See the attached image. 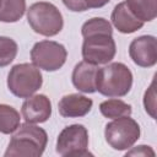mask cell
<instances>
[{
    "mask_svg": "<svg viewBox=\"0 0 157 157\" xmlns=\"http://www.w3.org/2000/svg\"><path fill=\"white\" fill-rule=\"evenodd\" d=\"M47 131L43 128L26 121L25 124H20L12 135L4 156L39 157L43 155L47 147Z\"/></svg>",
    "mask_w": 157,
    "mask_h": 157,
    "instance_id": "1",
    "label": "cell"
},
{
    "mask_svg": "<svg viewBox=\"0 0 157 157\" xmlns=\"http://www.w3.org/2000/svg\"><path fill=\"white\" fill-rule=\"evenodd\" d=\"M132 87V72L123 63H108L98 67L96 91L110 98L126 96Z\"/></svg>",
    "mask_w": 157,
    "mask_h": 157,
    "instance_id": "2",
    "label": "cell"
},
{
    "mask_svg": "<svg viewBox=\"0 0 157 157\" xmlns=\"http://www.w3.org/2000/svg\"><path fill=\"white\" fill-rule=\"evenodd\" d=\"M27 21L36 33L44 37L56 36L64 27L61 12L54 4L47 1L32 4L27 10Z\"/></svg>",
    "mask_w": 157,
    "mask_h": 157,
    "instance_id": "3",
    "label": "cell"
},
{
    "mask_svg": "<svg viewBox=\"0 0 157 157\" xmlns=\"http://www.w3.org/2000/svg\"><path fill=\"white\" fill-rule=\"evenodd\" d=\"M43 83L40 69L29 63L13 65L7 75V88L18 98H28L34 94Z\"/></svg>",
    "mask_w": 157,
    "mask_h": 157,
    "instance_id": "4",
    "label": "cell"
},
{
    "mask_svg": "<svg viewBox=\"0 0 157 157\" xmlns=\"http://www.w3.org/2000/svg\"><path fill=\"white\" fill-rule=\"evenodd\" d=\"M117 53V44L110 32H96L83 37L82 58L93 65L110 63Z\"/></svg>",
    "mask_w": 157,
    "mask_h": 157,
    "instance_id": "5",
    "label": "cell"
},
{
    "mask_svg": "<svg viewBox=\"0 0 157 157\" xmlns=\"http://www.w3.org/2000/svg\"><path fill=\"white\" fill-rule=\"evenodd\" d=\"M140 125L136 120L128 117H120L109 121L104 128V137L108 145L117 150H129L140 139Z\"/></svg>",
    "mask_w": 157,
    "mask_h": 157,
    "instance_id": "6",
    "label": "cell"
},
{
    "mask_svg": "<svg viewBox=\"0 0 157 157\" xmlns=\"http://www.w3.org/2000/svg\"><path fill=\"white\" fill-rule=\"evenodd\" d=\"M56 153L63 157L92 156L88 151L87 129L82 124H71L65 126L56 139Z\"/></svg>",
    "mask_w": 157,
    "mask_h": 157,
    "instance_id": "7",
    "label": "cell"
},
{
    "mask_svg": "<svg viewBox=\"0 0 157 157\" xmlns=\"http://www.w3.org/2000/svg\"><path fill=\"white\" fill-rule=\"evenodd\" d=\"M67 58L66 48L54 40H40L37 42L31 49V60L40 70L56 71L65 64Z\"/></svg>",
    "mask_w": 157,
    "mask_h": 157,
    "instance_id": "8",
    "label": "cell"
},
{
    "mask_svg": "<svg viewBox=\"0 0 157 157\" xmlns=\"http://www.w3.org/2000/svg\"><path fill=\"white\" fill-rule=\"evenodd\" d=\"M130 59L140 67H152L157 63V39L155 36H140L129 45Z\"/></svg>",
    "mask_w": 157,
    "mask_h": 157,
    "instance_id": "9",
    "label": "cell"
},
{
    "mask_svg": "<svg viewBox=\"0 0 157 157\" xmlns=\"http://www.w3.org/2000/svg\"><path fill=\"white\" fill-rule=\"evenodd\" d=\"M21 114L27 123H44L52 115V102L45 94H32L22 103Z\"/></svg>",
    "mask_w": 157,
    "mask_h": 157,
    "instance_id": "10",
    "label": "cell"
},
{
    "mask_svg": "<svg viewBox=\"0 0 157 157\" xmlns=\"http://www.w3.org/2000/svg\"><path fill=\"white\" fill-rule=\"evenodd\" d=\"M93 101L80 93L64 96L58 103V110L63 118H81L92 109Z\"/></svg>",
    "mask_w": 157,
    "mask_h": 157,
    "instance_id": "11",
    "label": "cell"
},
{
    "mask_svg": "<svg viewBox=\"0 0 157 157\" xmlns=\"http://www.w3.org/2000/svg\"><path fill=\"white\" fill-rule=\"evenodd\" d=\"M98 66L90 64L87 61H80L75 65L71 75L72 85L76 90L83 93L96 92V78H97Z\"/></svg>",
    "mask_w": 157,
    "mask_h": 157,
    "instance_id": "12",
    "label": "cell"
},
{
    "mask_svg": "<svg viewBox=\"0 0 157 157\" xmlns=\"http://www.w3.org/2000/svg\"><path fill=\"white\" fill-rule=\"evenodd\" d=\"M113 26L124 34H130L134 33L144 27V22L137 20L128 9L125 1L119 2L114 6L110 16Z\"/></svg>",
    "mask_w": 157,
    "mask_h": 157,
    "instance_id": "13",
    "label": "cell"
},
{
    "mask_svg": "<svg viewBox=\"0 0 157 157\" xmlns=\"http://www.w3.org/2000/svg\"><path fill=\"white\" fill-rule=\"evenodd\" d=\"M130 12L140 21L151 22L157 16V0H125Z\"/></svg>",
    "mask_w": 157,
    "mask_h": 157,
    "instance_id": "14",
    "label": "cell"
},
{
    "mask_svg": "<svg viewBox=\"0 0 157 157\" xmlns=\"http://www.w3.org/2000/svg\"><path fill=\"white\" fill-rule=\"evenodd\" d=\"M25 12L26 0H0V22H17Z\"/></svg>",
    "mask_w": 157,
    "mask_h": 157,
    "instance_id": "15",
    "label": "cell"
},
{
    "mask_svg": "<svg viewBox=\"0 0 157 157\" xmlns=\"http://www.w3.org/2000/svg\"><path fill=\"white\" fill-rule=\"evenodd\" d=\"M99 112L103 117L109 119H117L120 117H128L131 115V105L126 102L118 99V98H110L99 104Z\"/></svg>",
    "mask_w": 157,
    "mask_h": 157,
    "instance_id": "16",
    "label": "cell"
},
{
    "mask_svg": "<svg viewBox=\"0 0 157 157\" xmlns=\"http://www.w3.org/2000/svg\"><path fill=\"white\" fill-rule=\"evenodd\" d=\"M21 124L20 113L9 104H0V132L10 135Z\"/></svg>",
    "mask_w": 157,
    "mask_h": 157,
    "instance_id": "17",
    "label": "cell"
},
{
    "mask_svg": "<svg viewBox=\"0 0 157 157\" xmlns=\"http://www.w3.org/2000/svg\"><path fill=\"white\" fill-rule=\"evenodd\" d=\"M17 52V43L12 38L0 36V67L10 65L15 60Z\"/></svg>",
    "mask_w": 157,
    "mask_h": 157,
    "instance_id": "18",
    "label": "cell"
},
{
    "mask_svg": "<svg viewBox=\"0 0 157 157\" xmlns=\"http://www.w3.org/2000/svg\"><path fill=\"white\" fill-rule=\"evenodd\" d=\"M96 32H112L113 33V28H112V25L109 23V21L103 17L90 18L81 27L82 37L91 34V33H96Z\"/></svg>",
    "mask_w": 157,
    "mask_h": 157,
    "instance_id": "19",
    "label": "cell"
},
{
    "mask_svg": "<svg viewBox=\"0 0 157 157\" xmlns=\"http://www.w3.org/2000/svg\"><path fill=\"white\" fill-rule=\"evenodd\" d=\"M144 107L146 113L152 118L156 119V93H155V81L151 82L150 87L146 90L144 96Z\"/></svg>",
    "mask_w": 157,
    "mask_h": 157,
    "instance_id": "20",
    "label": "cell"
},
{
    "mask_svg": "<svg viewBox=\"0 0 157 157\" xmlns=\"http://www.w3.org/2000/svg\"><path fill=\"white\" fill-rule=\"evenodd\" d=\"M126 156H155V151L147 145H140L136 147H130Z\"/></svg>",
    "mask_w": 157,
    "mask_h": 157,
    "instance_id": "21",
    "label": "cell"
},
{
    "mask_svg": "<svg viewBox=\"0 0 157 157\" xmlns=\"http://www.w3.org/2000/svg\"><path fill=\"white\" fill-rule=\"evenodd\" d=\"M63 4L72 12H83L87 10L85 0H63Z\"/></svg>",
    "mask_w": 157,
    "mask_h": 157,
    "instance_id": "22",
    "label": "cell"
},
{
    "mask_svg": "<svg viewBox=\"0 0 157 157\" xmlns=\"http://www.w3.org/2000/svg\"><path fill=\"white\" fill-rule=\"evenodd\" d=\"M110 0H85L87 9H99L107 5Z\"/></svg>",
    "mask_w": 157,
    "mask_h": 157,
    "instance_id": "23",
    "label": "cell"
}]
</instances>
